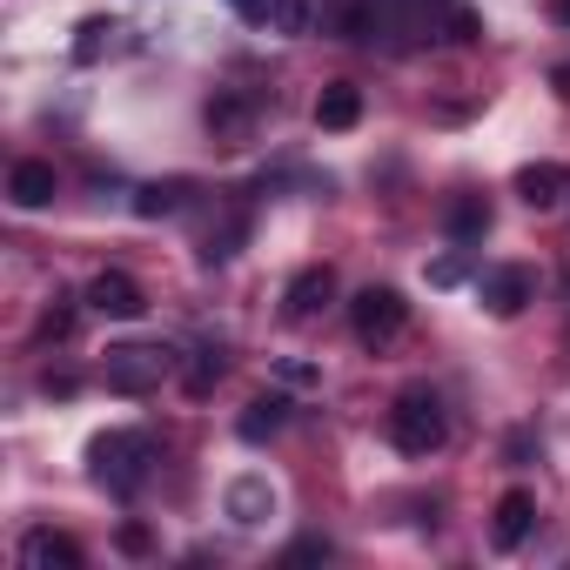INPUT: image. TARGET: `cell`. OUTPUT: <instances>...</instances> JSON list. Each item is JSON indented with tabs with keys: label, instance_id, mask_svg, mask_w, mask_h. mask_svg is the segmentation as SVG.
<instances>
[{
	"label": "cell",
	"instance_id": "cell-11",
	"mask_svg": "<svg viewBox=\"0 0 570 570\" xmlns=\"http://www.w3.org/2000/svg\"><path fill=\"white\" fill-rule=\"evenodd\" d=\"M356 121H363V88H350V81H330V88L316 95V128L343 135V128H356Z\"/></svg>",
	"mask_w": 570,
	"mask_h": 570
},
{
	"label": "cell",
	"instance_id": "cell-18",
	"mask_svg": "<svg viewBox=\"0 0 570 570\" xmlns=\"http://www.w3.org/2000/svg\"><path fill=\"white\" fill-rule=\"evenodd\" d=\"M268 28L275 35H309V0H268Z\"/></svg>",
	"mask_w": 570,
	"mask_h": 570
},
{
	"label": "cell",
	"instance_id": "cell-14",
	"mask_svg": "<svg viewBox=\"0 0 570 570\" xmlns=\"http://www.w3.org/2000/svg\"><path fill=\"white\" fill-rule=\"evenodd\" d=\"M268 510H275V490H268L262 476H235V483H228V517H235L242 530H248V523H262Z\"/></svg>",
	"mask_w": 570,
	"mask_h": 570
},
{
	"label": "cell",
	"instance_id": "cell-13",
	"mask_svg": "<svg viewBox=\"0 0 570 570\" xmlns=\"http://www.w3.org/2000/svg\"><path fill=\"white\" fill-rule=\"evenodd\" d=\"M443 235H450V242H483V235H490V202H483V195H456V202L443 208Z\"/></svg>",
	"mask_w": 570,
	"mask_h": 570
},
{
	"label": "cell",
	"instance_id": "cell-3",
	"mask_svg": "<svg viewBox=\"0 0 570 570\" xmlns=\"http://www.w3.org/2000/svg\"><path fill=\"white\" fill-rule=\"evenodd\" d=\"M403 323H410V303H403V289H390V282H370V289L350 303V330H356V343H363V350L396 343V336H403Z\"/></svg>",
	"mask_w": 570,
	"mask_h": 570
},
{
	"label": "cell",
	"instance_id": "cell-26",
	"mask_svg": "<svg viewBox=\"0 0 570 570\" xmlns=\"http://www.w3.org/2000/svg\"><path fill=\"white\" fill-rule=\"evenodd\" d=\"M235 14H242V21H262V28H268V0H235Z\"/></svg>",
	"mask_w": 570,
	"mask_h": 570
},
{
	"label": "cell",
	"instance_id": "cell-20",
	"mask_svg": "<svg viewBox=\"0 0 570 570\" xmlns=\"http://www.w3.org/2000/svg\"><path fill=\"white\" fill-rule=\"evenodd\" d=\"M108 35H115V21H81V41H75V61L88 68V61H101V48H108Z\"/></svg>",
	"mask_w": 570,
	"mask_h": 570
},
{
	"label": "cell",
	"instance_id": "cell-1",
	"mask_svg": "<svg viewBox=\"0 0 570 570\" xmlns=\"http://www.w3.org/2000/svg\"><path fill=\"white\" fill-rule=\"evenodd\" d=\"M148 463H155V443H148L141 430H108V436L88 443V470H95V483L115 490V497H135V490L148 483Z\"/></svg>",
	"mask_w": 570,
	"mask_h": 570
},
{
	"label": "cell",
	"instance_id": "cell-5",
	"mask_svg": "<svg viewBox=\"0 0 570 570\" xmlns=\"http://www.w3.org/2000/svg\"><path fill=\"white\" fill-rule=\"evenodd\" d=\"M88 309H95V316H115V323H135V316L148 309V296H141V282H135V275L101 268V275L88 282Z\"/></svg>",
	"mask_w": 570,
	"mask_h": 570
},
{
	"label": "cell",
	"instance_id": "cell-6",
	"mask_svg": "<svg viewBox=\"0 0 570 570\" xmlns=\"http://www.w3.org/2000/svg\"><path fill=\"white\" fill-rule=\"evenodd\" d=\"M21 563L28 570H81L88 557H81V543L68 530H28L21 537Z\"/></svg>",
	"mask_w": 570,
	"mask_h": 570
},
{
	"label": "cell",
	"instance_id": "cell-7",
	"mask_svg": "<svg viewBox=\"0 0 570 570\" xmlns=\"http://www.w3.org/2000/svg\"><path fill=\"white\" fill-rule=\"evenodd\" d=\"M530 530H537V497H530V490H503V497H497V523H490V543H497V550H517Z\"/></svg>",
	"mask_w": 570,
	"mask_h": 570
},
{
	"label": "cell",
	"instance_id": "cell-10",
	"mask_svg": "<svg viewBox=\"0 0 570 570\" xmlns=\"http://www.w3.org/2000/svg\"><path fill=\"white\" fill-rule=\"evenodd\" d=\"M330 296H336V275L316 262V268H303V275L289 282V296H282V303H289V323H309L316 309H330Z\"/></svg>",
	"mask_w": 570,
	"mask_h": 570
},
{
	"label": "cell",
	"instance_id": "cell-16",
	"mask_svg": "<svg viewBox=\"0 0 570 570\" xmlns=\"http://www.w3.org/2000/svg\"><path fill=\"white\" fill-rule=\"evenodd\" d=\"M248 121H255V108L242 101V95H215L208 101V128H215V141H248Z\"/></svg>",
	"mask_w": 570,
	"mask_h": 570
},
{
	"label": "cell",
	"instance_id": "cell-29",
	"mask_svg": "<svg viewBox=\"0 0 570 570\" xmlns=\"http://www.w3.org/2000/svg\"><path fill=\"white\" fill-rule=\"evenodd\" d=\"M557 88H563V95H570V68H557Z\"/></svg>",
	"mask_w": 570,
	"mask_h": 570
},
{
	"label": "cell",
	"instance_id": "cell-9",
	"mask_svg": "<svg viewBox=\"0 0 570 570\" xmlns=\"http://www.w3.org/2000/svg\"><path fill=\"white\" fill-rule=\"evenodd\" d=\"M510 188H517V202H523V208H557V202H563V188H570V175H563L557 161H530V168H517V181H510Z\"/></svg>",
	"mask_w": 570,
	"mask_h": 570
},
{
	"label": "cell",
	"instance_id": "cell-21",
	"mask_svg": "<svg viewBox=\"0 0 570 570\" xmlns=\"http://www.w3.org/2000/svg\"><path fill=\"white\" fill-rule=\"evenodd\" d=\"M75 330V309H68V296H55L48 309H41V343H61Z\"/></svg>",
	"mask_w": 570,
	"mask_h": 570
},
{
	"label": "cell",
	"instance_id": "cell-24",
	"mask_svg": "<svg viewBox=\"0 0 570 570\" xmlns=\"http://www.w3.org/2000/svg\"><path fill=\"white\" fill-rule=\"evenodd\" d=\"M316 557H336L323 537H303V543H289V563H316Z\"/></svg>",
	"mask_w": 570,
	"mask_h": 570
},
{
	"label": "cell",
	"instance_id": "cell-4",
	"mask_svg": "<svg viewBox=\"0 0 570 570\" xmlns=\"http://www.w3.org/2000/svg\"><path fill=\"white\" fill-rule=\"evenodd\" d=\"M175 370V356L168 350H155V343H128V350H108V390L115 396H148V390H161V376Z\"/></svg>",
	"mask_w": 570,
	"mask_h": 570
},
{
	"label": "cell",
	"instance_id": "cell-17",
	"mask_svg": "<svg viewBox=\"0 0 570 570\" xmlns=\"http://www.w3.org/2000/svg\"><path fill=\"white\" fill-rule=\"evenodd\" d=\"M188 202V181H148L141 195H135V215L141 222H161V215H175Z\"/></svg>",
	"mask_w": 570,
	"mask_h": 570
},
{
	"label": "cell",
	"instance_id": "cell-28",
	"mask_svg": "<svg viewBox=\"0 0 570 570\" xmlns=\"http://www.w3.org/2000/svg\"><path fill=\"white\" fill-rule=\"evenodd\" d=\"M550 21H557V28H570V0H550Z\"/></svg>",
	"mask_w": 570,
	"mask_h": 570
},
{
	"label": "cell",
	"instance_id": "cell-8",
	"mask_svg": "<svg viewBox=\"0 0 570 570\" xmlns=\"http://www.w3.org/2000/svg\"><path fill=\"white\" fill-rule=\"evenodd\" d=\"M530 268H517V262H503V268H490L483 275V303H490V316H517L523 303H530Z\"/></svg>",
	"mask_w": 570,
	"mask_h": 570
},
{
	"label": "cell",
	"instance_id": "cell-15",
	"mask_svg": "<svg viewBox=\"0 0 570 570\" xmlns=\"http://www.w3.org/2000/svg\"><path fill=\"white\" fill-rule=\"evenodd\" d=\"M282 423H289V396H255L235 430H242L248 443H268V436H282Z\"/></svg>",
	"mask_w": 570,
	"mask_h": 570
},
{
	"label": "cell",
	"instance_id": "cell-23",
	"mask_svg": "<svg viewBox=\"0 0 570 570\" xmlns=\"http://www.w3.org/2000/svg\"><path fill=\"white\" fill-rule=\"evenodd\" d=\"M450 41H456V48L483 41V14H476V8H450Z\"/></svg>",
	"mask_w": 570,
	"mask_h": 570
},
{
	"label": "cell",
	"instance_id": "cell-12",
	"mask_svg": "<svg viewBox=\"0 0 570 570\" xmlns=\"http://www.w3.org/2000/svg\"><path fill=\"white\" fill-rule=\"evenodd\" d=\"M55 161H14V175H8V195H14V208H48L55 202Z\"/></svg>",
	"mask_w": 570,
	"mask_h": 570
},
{
	"label": "cell",
	"instance_id": "cell-19",
	"mask_svg": "<svg viewBox=\"0 0 570 570\" xmlns=\"http://www.w3.org/2000/svg\"><path fill=\"white\" fill-rule=\"evenodd\" d=\"M242 235H248V222H242V215H235V222H228V228H215V235H208V242H202V262H208V268H215V262H228V255H235V242H242Z\"/></svg>",
	"mask_w": 570,
	"mask_h": 570
},
{
	"label": "cell",
	"instance_id": "cell-27",
	"mask_svg": "<svg viewBox=\"0 0 570 570\" xmlns=\"http://www.w3.org/2000/svg\"><path fill=\"white\" fill-rule=\"evenodd\" d=\"M430 282H443V289H450V282H463V262H436V268H430Z\"/></svg>",
	"mask_w": 570,
	"mask_h": 570
},
{
	"label": "cell",
	"instance_id": "cell-2",
	"mask_svg": "<svg viewBox=\"0 0 570 570\" xmlns=\"http://www.w3.org/2000/svg\"><path fill=\"white\" fill-rule=\"evenodd\" d=\"M390 443H396L403 456H436V450L450 443V410H443V396H436V390H403L396 410H390Z\"/></svg>",
	"mask_w": 570,
	"mask_h": 570
},
{
	"label": "cell",
	"instance_id": "cell-22",
	"mask_svg": "<svg viewBox=\"0 0 570 570\" xmlns=\"http://www.w3.org/2000/svg\"><path fill=\"white\" fill-rule=\"evenodd\" d=\"M222 370H228V363H222V350H202V363H195V370H188V396H208V390H215V376H222Z\"/></svg>",
	"mask_w": 570,
	"mask_h": 570
},
{
	"label": "cell",
	"instance_id": "cell-25",
	"mask_svg": "<svg viewBox=\"0 0 570 570\" xmlns=\"http://www.w3.org/2000/svg\"><path fill=\"white\" fill-rule=\"evenodd\" d=\"M121 550L141 557V550H148V530H141V523H121Z\"/></svg>",
	"mask_w": 570,
	"mask_h": 570
}]
</instances>
